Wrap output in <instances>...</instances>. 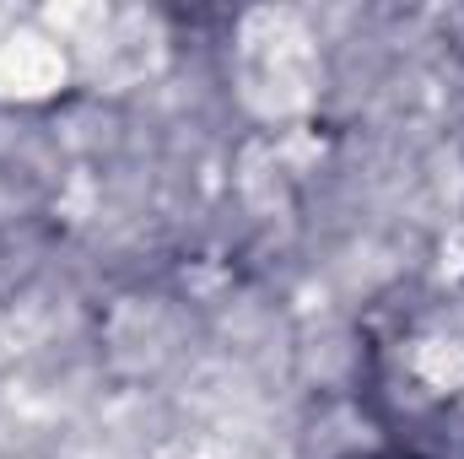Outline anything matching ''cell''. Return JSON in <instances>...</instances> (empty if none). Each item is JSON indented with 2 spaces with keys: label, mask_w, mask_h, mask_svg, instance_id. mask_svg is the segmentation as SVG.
I'll list each match as a JSON object with an SVG mask.
<instances>
[{
  "label": "cell",
  "mask_w": 464,
  "mask_h": 459,
  "mask_svg": "<svg viewBox=\"0 0 464 459\" xmlns=\"http://www.w3.org/2000/svg\"><path fill=\"white\" fill-rule=\"evenodd\" d=\"M372 459H421V454H372Z\"/></svg>",
  "instance_id": "cell-1"
}]
</instances>
